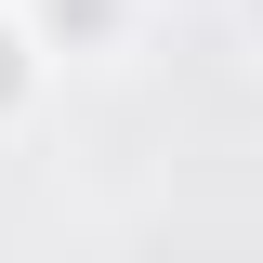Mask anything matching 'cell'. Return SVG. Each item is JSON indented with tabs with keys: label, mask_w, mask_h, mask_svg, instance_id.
I'll return each mask as SVG.
<instances>
[{
	"label": "cell",
	"mask_w": 263,
	"mask_h": 263,
	"mask_svg": "<svg viewBox=\"0 0 263 263\" xmlns=\"http://www.w3.org/2000/svg\"><path fill=\"white\" fill-rule=\"evenodd\" d=\"M53 66H66V53L40 40V13H27V0H0V132L40 105V79H53Z\"/></svg>",
	"instance_id": "6da1fadb"
},
{
	"label": "cell",
	"mask_w": 263,
	"mask_h": 263,
	"mask_svg": "<svg viewBox=\"0 0 263 263\" xmlns=\"http://www.w3.org/2000/svg\"><path fill=\"white\" fill-rule=\"evenodd\" d=\"M27 13H40V40H53L66 66H92V53L132 40V0H27Z\"/></svg>",
	"instance_id": "7a4b0ae2"
},
{
	"label": "cell",
	"mask_w": 263,
	"mask_h": 263,
	"mask_svg": "<svg viewBox=\"0 0 263 263\" xmlns=\"http://www.w3.org/2000/svg\"><path fill=\"white\" fill-rule=\"evenodd\" d=\"M250 27H263V0H250Z\"/></svg>",
	"instance_id": "3957f363"
}]
</instances>
